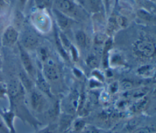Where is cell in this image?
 I'll return each instance as SVG.
<instances>
[{"instance_id": "8", "label": "cell", "mask_w": 156, "mask_h": 133, "mask_svg": "<svg viewBox=\"0 0 156 133\" xmlns=\"http://www.w3.org/2000/svg\"><path fill=\"white\" fill-rule=\"evenodd\" d=\"M36 85L37 86L38 90L41 92L43 94L48 95L49 97H52V93L51 90V87L49 82L44 78L43 75L41 72H37L36 73Z\"/></svg>"}, {"instance_id": "16", "label": "cell", "mask_w": 156, "mask_h": 133, "mask_svg": "<svg viewBox=\"0 0 156 133\" xmlns=\"http://www.w3.org/2000/svg\"><path fill=\"white\" fill-rule=\"evenodd\" d=\"M154 67L151 65H145L140 67L138 72L140 75L144 76V77H147L149 75H151L152 72H154Z\"/></svg>"}, {"instance_id": "14", "label": "cell", "mask_w": 156, "mask_h": 133, "mask_svg": "<svg viewBox=\"0 0 156 133\" xmlns=\"http://www.w3.org/2000/svg\"><path fill=\"white\" fill-rule=\"evenodd\" d=\"M36 7L40 9H49L54 4V0H34Z\"/></svg>"}, {"instance_id": "17", "label": "cell", "mask_w": 156, "mask_h": 133, "mask_svg": "<svg viewBox=\"0 0 156 133\" xmlns=\"http://www.w3.org/2000/svg\"><path fill=\"white\" fill-rule=\"evenodd\" d=\"M137 15L140 19H141L145 21H152L153 20L152 15H151L147 11L142 10V9L138 10Z\"/></svg>"}, {"instance_id": "20", "label": "cell", "mask_w": 156, "mask_h": 133, "mask_svg": "<svg viewBox=\"0 0 156 133\" xmlns=\"http://www.w3.org/2000/svg\"><path fill=\"white\" fill-rule=\"evenodd\" d=\"M133 86V84L132 82L129 80H124L121 82L119 87L122 90L128 91L129 90L132 89Z\"/></svg>"}, {"instance_id": "29", "label": "cell", "mask_w": 156, "mask_h": 133, "mask_svg": "<svg viewBox=\"0 0 156 133\" xmlns=\"http://www.w3.org/2000/svg\"><path fill=\"white\" fill-rule=\"evenodd\" d=\"M27 0H19V3H20V5L21 6V7H23L26 2Z\"/></svg>"}, {"instance_id": "21", "label": "cell", "mask_w": 156, "mask_h": 133, "mask_svg": "<svg viewBox=\"0 0 156 133\" xmlns=\"http://www.w3.org/2000/svg\"><path fill=\"white\" fill-rule=\"evenodd\" d=\"M74 130L77 132H79L82 130H83L84 129V126H85V122L83 121H81V120H79L77 121H76L74 124Z\"/></svg>"}, {"instance_id": "12", "label": "cell", "mask_w": 156, "mask_h": 133, "mask_svg": "<svg viewBox=\"0 0 156 133\" xmlns=\"http://www.w3.org/2000/svg\"><path fill=\"white\" fill-rule=\"evenodd\" d=\"M20 81L24 87V89L30 92L32 89V82L30 77L26 73V72H21L20 73Z\"/></svg>"}, {"instance_id": "19", "label": "cell", "mask_w": 156, "mask_h": 133, "mask_svg": "<svg viewBox=\"0 0 156 133\" xmlns=\"http://www.w3.org/2000/svg\"><path fill=\"white\" fill-rule=\"evenodd\" d=\"M106 36L103 33H98L94 39V43L95 45H101L102 46V44L105 42L106 41Z\"/></svg>"}, {"instance_id": "7", "label": "cell", "mask_w": 156, "mask_h": 133, "mask_svg": "<svg viewBox=\"0 0 156 133\" xmlns=\"http://www.w3.org/2000/svg\"><path fill=\"white\" fill-rule=\"evenodd\" d=\"M20 37L18 30L13 26H9L4 30L2 36V44L5 47H11L17 43Z\"/></svg>"}, {"instance_id": "10", "label": "cell", "mask_w": 156, "mask_h": 133, "mask_svg": "<svg viewBox=\"0 0 156 133\" xmlns=\"http://www.w3.org/2000/svg\"><path fill=\"white\" fill-rule=\"evenodd\" d=\"M52 12L58 26L62 30L66 29L71 24L69 17L56 9H53Z\"/></svg>"}, {"instance_id": "1", "label": "cell", "mask_w": 156, "mask_h": 133, "mask_svg": "<svg viewBox=\"0 0 156 133\" xmlns=\"http://www.w3.org/2000/svg\"><path fill=\"white\" fill-rule=\"evenodd\" d=\"M133 50L135 53L143 58H152L155 55V43L147 39L138 40L134 44Z\"/></svg>"}, {"instance_id": "25", "label": "cell", "mask_w": 156, "mask_h": 133, "mask_svg": "<svg viewBox=\"0 0 156 133\" xmlns=\"http://www.w3.org/2000/svg\"><path fill=\"white\" fill-rule=\"evenodd\" d=\"M116 24L121 27H125L127 23L126 19L122 16H118L116 19Z\"/></svg>"}, {"instance_id": "27", "label": "cell", "mask_w": 156, "mask_h": 133, "mask_svg": "<svg viewBox=\"0 0 156 133\" xmlns=\"http://www.w3.org/2000/svg\"><path fill=\"white\" fill-rule=\"evenodd\" d=\"M6 4H7V2L4 0H0V10H2L5 9Z\"/></svg>"}, {"instance_id": "3", "label": "cell", "mask_w": 156, "mask_h": 133, "mask_svg": "<svg viewBox=\"0 0 156 133\" xmlns=\"http://www.w3.org/2000/svg\"><path fill=\"white\" fill-rule=\"evenodd\" d=\"M47 81H55L60 77V71L58 67L54 61L49 58L46 61L43 63V73Z\"/></svg>"}, {"instance_id": "31", "label": "cell", "mask_w": 156, "mask_h": 133, "mask_svg": "<svg viewBox=\"0 0 156 133\" xmlns=\"http://www.w3.org/2000/svg\"><path fill=\"white\" fill-rule=\"evenodd\" d=\"M111 133H120L119 132H111Z\"/></svg>"}, {"instance_id": "11", "label": "cell", "mask_w": 156, "mask_h": 133, "mask_svg": "<svg viewBox=\"0 0 156 133\" xmlns=\"http://www.w3.org/2000/svg\"><path fill=\"white\" fill-rule=\"evenodd\" d=\"M0 115L2 117L5 125L8 128L10 133H15L13 123L15 114L13 111L10 109L8 111H1L0 112Z\"/></svg>"}, {"instance_id": "18", "label": "cell", "mask_w": 156, "mask_h": 133, "mask_svg": "<svg viewBox=\"0 0 156 133\" xmlns=\"http://www.w3.org/2000/svg\"><path fill=\"white\" fill-rule=\"evenodd\" d=\"M38 55L39 59L42 63L46 61L49 58V55L48 50L43 47H38Z\"/></svg>"}, {"instance_id": "32", "label": "cell", "mask_w": 156, "mask_h": 133, "mask_svg": "<svg viewBox=\"0 0 156 133\" xmlns=\"http://www.w3.org/2000/svg\"><path fill=\"white\" fill-rule=\"evenodd\" d=\"M4 1H6L7 2H9L10 0H4Z\"/></svg>"}, {"instance_id": "26", "label": "cell", "mask_w": 156, "mask_h": 133, "mask_svg": "<svg viewBox=\"0 0 156 133\" xmlns=\"http://www.w3.org/2000/svg\"><path fill=\"white\" fill-rule=\"evenodd\" d=\"M85 133H99L96 129L92 127H88L85 129Z\"/></svg>"}, {"instance_id": "28", "label": "cell", "mask_w": 156, "mask_h": 133, "mask_svg": "<svg viewBox=\"0 0 156 133\" xmlns=\"http://www.w3.org/2000/svg\"><path fill=\"white\" fill-rule=\"evenodd\" d=\"M38 133H53V132L50 129H43V130L41 131Z\"/></svg>"}, {"instance_id": "2", "label": "cell", "mask_w": 156, "mask_h": 133, "mask_svg": "<svg viewBox=\"0 0 156 133\" xmlns=\"http://www.w3.org/2000/svg\"><path fill=\"white\" fill-rule=\"evenodd\" d=\"M30 92V103L32 109L37 112L45 110L48 104L44 94L37 89H32Z\"/></svg>"}, {"instance_id": "30", "label": "cell", "mask_w": 156, "mask_h": 133, "mask_svg": "<svg viewBox=\"0 0 156 133\" xmlns=\"http://www.w3.org/2000/svg\"><path fill=\"white\" fill-rule=\"evenodd\" d=\"M2 61L1 56L0 55V70L2 69Z\"/></svg>"}, {"instance_id": "15", "label": "cell", "mask_w": 156, "mask_h": 133, "mask_svg": "<svg viewBox=\"0 0 156 133\" xmlns=\"http://www.w3.org/2000/svg\"><path fill=\"white\" fill-rule=\"evenodd\" d=\"M87 64L88 67L92 69L96 68L99 64V60L98 55L95 54H92L89 55L86 60Z\"/></svg>"}, {"instance_id": "13", "label": "cell", "mask_w": 156, "mask_h": 133, "mask_svg": "<svg viewBox=\"0 0 156 133\" xmlns=\"http://www.w3.org/2000/svg\"><path fill=\"white\" fill-rule=\"evenodd\" d=\"M75 39L77 45L81 47H85L90 44L88 37L82 30H79L76 33Z\"/></svg>"}, {"instance_id": "23", "label": "cell", "mask_w": 156, "mask_h": 133, "mask_svg": "<svg viewBox=\"0 0 156 133\" xmlns=\"http://www.w3.org/2000/svg\"><path fill=\"white\" fill-rule=\"evenodd\" d=\"M132 133H152V129L148 126H144L137 128Z\"/></svg>"}, {"instance_id": "33", "label": "cell", "mask_w": 156, "mask_h": 133, "mask_svg": "<svg viewBox=\"0 0 156 133\" xmlns=\"http://www.w3.org/2000/svg\"><path fill=\"white\" fill-rule=\"evenodd\" d=\"M0 83H1V77L0 76Z\"/></svg>"}, {"instance_id": "6", "label": "cell", "mask_w": 156, "mask_h": 133, "mask_svg": "<svg viewBox=\"0 0 156 133\" xmlns=\"http://www.w3.org/2000/svg\"><path fill=\"white\" fill-rule=\"evenodd\" d=\"M18 49L20 52V60L22 65L26 73L31 78H34L36 75L35 67L33 65L32 60L26 50H25L19 43H18Z\"/></svg>"}, {"instance_id": "4", "label": "cell", "mask_w": 156, "mask_h": 133, "mask_svg": "<svg viewBox=\"0 0 156 133\" xmlns=\"http://www.w3.org/2000/svg\"><path fill=\"white\" fill-rule=\"evenodd\" d=\"M18 43L27 51L32 50L38 47L39 39L34 33L26 30L21 35L20 42Z\"/></svg>"}, {"instance_id": "22", "label": "cell", "mask_w": 156, "mask_h": 133, "mask_svg": "<svg viewBox=\"0 0 156 133\" xmlns=\"http://www.w3.org/2000/svg\"><path fill=\"white\" fill-rule=\"evenodd\" d=\"M0 133H10V131L5 125L2 117L0 115Z\"/></svg>"}, {"instance_id": "9", "label": "cell", "mask_w": 156, "mask_h": 133, "mask_svg": "<svg viewBox=\"0 0 156 133\" xmlns=\"http://www.w3.org/2000/svg\"><path fill=\"white\" fill-rule=\"evenodd\" d=\"M82 7L90 12L97 13L101 10L102 0H77Z\"/></svg>"}, {"instance_id": "5", "label": "cell", "mask_w": 156, "mask_h": 133, "mask_svg": "<svg viewBox=\"0 0 156 133\" xmlns=\"http://www.w3.org/2000/svg\"><path fill=\"white\" fill-rule=\"evenodd\" d=\"M56 9L68 16H76L79 14V9L71 0H54Z\"/></svg>"}, {"instance_id": "24", "label": "cell", "mask_w": 156, "mask_h": 133, "mask_svg": "<svg viewBox=\"0 0 156 133\" xmlns=\"http://www.w3.org/2000/svg\"><path fill=\"white\" fill-rule=\"evenodd\" d=\"M5 95H7V85L0 83V98H3Z\"/></svg>"}]
</instances>
